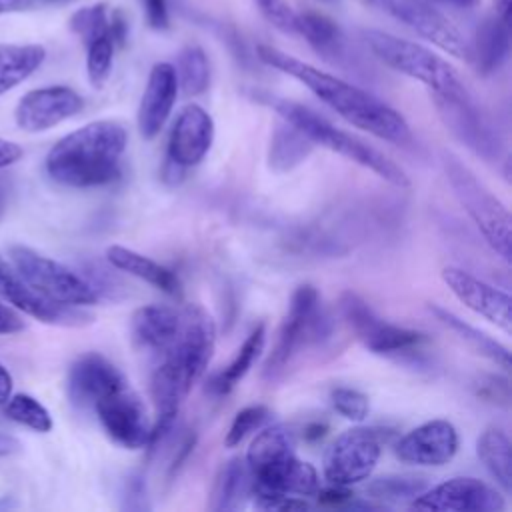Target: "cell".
Returning a JSON list of instances; mask_svg holds the SVG:
<instances>
[{
  "label": "cell",
  "mask_w": 512,
  "mask_h": 512,
  "mask_svg": "<svg viewBox=\"0 0 512 512\" xmlns=\"http://www.w3.org/2000/svg\"><path fill=\"white\" fill-rule=\"evenodd\" d=\"M256 54L266 66L296 78L318 100H322L352 126L398 146H406L412 142V132L406 118L374 94L338 76H332L288 52H282L280 48L260 44L256 48Z\"/></svg>",
  "instance_id": "obj_1"
},
{
  "label": "cell",
  "mask_w": 512,
  "mask_h": 512,
  "mask_svg": "<svg viewBox=\"0 0 512 512\" xmlns=\"http://www.w3.org/2000/svg\"><path fill=\"white\" fill-rule=\"evenodd\" d=\"M128 134L116 120H94L62 136L46 154L48 176L68 188H96L118 180Z\"/></svg>",
  "instance_id": "obj_2"
},
{
  "label": "cell",
  "mask_w": 512,
  "mask_h": 512,
  "mask_svg": "<svg viewBox=\"0 0 512 512\" xmlns=\"http://www.w3.org/2000/svg\"><path fill=\"white\" fill-rule=\"evenodd\" d=\"M268 102L282 120L298 128L314 146L328 148L344 156L346 160L372 170L376 176H380L392 186L406 188L410 184L406 172L396 162H392L386 154H382L378 148L370 146L368 142L360 140L358 136L334 126L330 120H326L312 108L292 100H282V98H270Z\"/></svg>",
  "instance_id": "obj_3"
},
{
  "label": "cell",
  "mask_w": 512,
  "mask_h": 512,
  "mask_svg": "<svg viewBox=\"0 0 512 512\" xmlns=\"http://www.w3.org/2000/svg\"><path fill=\"white\" fill-rule=\"evenodd\" d=\"M370 52L388 68L428 86L436 96H466L458 72L430 48L382 30H364Z\"/></svg>",
  "instance_id": "obj_4"
},
{
  "label": "cell",
  "mask_w": 512,
  "mask_h": 512,
  "mask_svg": "<svg viewBox=\"0 0 512 512\" xmlns=\"http://www.w3.org/2000/svg\"><path fill=\"white\" fill-rule=\"evenodd\" d=\"M444 172L454 190V196L482 232L490 248L510 262V212L508 208L476 178V174L456 156L444 154Z\"/></svg>",
  "instance_id": "obj_5"
},
{
  "label": "cell",
  "mask_w": 512,
  "mask_h": 512,
  "mask_svg": "<svg viewBox=\"0 0 512 512\" xmlns=\"http://www.w3.org/2000/svg\"><path fill=\"white\" fill-rule=\"evenodd\" d=\"M328 332L330 324L322 310L318 290L310 284L298 286L280 324L276 346L264 368V378L276 380L286 370L296 352L310 344H318L328 336Z\"/></svg>",
  "instance_id": "obj_6"
},
{
  "label": "cell",
  "mask_w": 512,
  "mask_h": 512,
  "mask_svg": "<svg viewBox=\"0 0 512 512\" xmlns=\"http://www.w3.org/2000/svg\"><path fill=\"white\" fill-rule=\"evenodd\" d=\"M8 260L30 286L54 302L84 308L96 304L100 298L90 280L30 246L12 244L8 248Z\"/></svg>",
  "instance_id": "obj_7"
},
{
  "label": "cell",
  "mask_w": 512,
  "mask_h": 512,
  "mask_svg": "<svg viewBox=\"0 0 512 512\" xmlns=\"http://www.w3.org/2000/svg\"><path fill=\"white\" fill-rule=\"evenodd\" d=\"M340 314L356 338L374 354L380 356H408L422 348L426 336L380 318L366 300L354 292L340 296Z\"/></svg>",
  "instance_id": "obj_8"
},
{
  "label": "cell",
  "mask_w": 512,
  "mask_h": 512,
  "mask_svg": "<svg viewBox=\"0 0 512 512\" xmlns=\"http://www.w3.org/2000/svg\"><path fill=\"white\" fill-rule=\"evenodd\" d=\"M380 454L382 440L374 428H348L336 436L324 454V478L328 484L354 486L370 478Z\"/></svg>",
  "instance_id": "obj_9"
},
{
  "label": "cell",
  "mask_w": 512,
  "mask_h": 512,
  "mask_svg": "<svg viewBox=\"0 0 512 512\" xmlns=\"http://www.w3.org/2000/svg\"><path fill=\"white\" fill-rule=\"evenodd\" d=\"M364 4L388 14L414 30L424 40L432 42L440 50L468 60L470 46L462 32L432 4L426 0H362Z\"/></svg>",
  "instance_id": "obj_10"
},
{
  "label": "cell",
  "mask_w": 512,
  "mask_h": 512,
  "mask_svg": "<svg viewBox=\"0 0 512 512\" xmlns=\"http://www.w3.org/2000/svg\"><path fill=\"white\" fill-rule=\"evenodd\" d=\"M92 408L112 442L126 450H140L148 446L152 424L144 402L128 384L100 398Z\"/></svg>",
  "instance_id": "obj_11"
},
{
  "label": "cell",
  "mask_w": 512,
  "mask_h": 512,
  "mask_svg": "<svg viewBox=\"0 0 512 512\" xmlns=\"http://www.w3.org/2000/svg\"><path fill=\"white\" fill-rule=\"evenodd\" d=\"M216 344L212 316L198 304L180 308V328L172 348L162 356L174 362L194 386L210 364Z\"/></svg>",
  "instance_id": "obj_12"
},
{
  "label": "cell",
  "mask_w": 512,
  "mask_h": 512,
  "mask_svg": "<svg viewBox=\"0 0 512 512\" xmlns=\"http://www.w3.org/2000/svg\"><path fill=\"white\" fill-rule=\"evenodd\" d=\"M504 492L480 478L458 476L426 488L412 500L416 510L438 512H502L506 508Z\"/></svg>",
  "instance_id": "obj_13"
},
{
  "label": "cell",
  "mask_w": 512,
  "mask_h": 512,
  "mask_svg": "<svg viewBox=\"0 0 512 512\" xmlns=\"http://www.w3.org/2000/svg\"><path fill=\"white\" fill-rule=\"evenodd\" d=\"M0 298L6 300L18 312L32 316L44 324L82 326V324H88L92 318L80 306H66L40 294L34 286H30L18 274V270L2 254H0Z\"/></svg>",
  "instance_id": "obj_14"
},
{
  "label": "cell",
  "mask_w": 512,
  "mask_h": 512,
  "mask_svg": "<svg viewBox=\"0 0 512 512\" xmlns=\"http://www.w3.org/2000/svg\"><path fill=\"white\" fill-rule=\"evenodd\" d=\"M84 106L82 96L70 86H42L26 92L14 110V120L24 132H46L76 116Z\"/></svg>",
  "instance_id": "obj_15"
},
{
  "label": "cell",
  "mask_w": 512,
  "mask_h": 512,
  "mask_svg": "<svg viewBox=\"0 0 512 512\" xmlns=\"http://www.w3.org/2000/svg\"><path fill=\"white\" fill-rule=\"evenodd\" d=\"M434 104L448 126V130L474 154L494 160L500 154V136L482 116L478 106L472 102L470 94L466 96H436Z\"/></svg>",
  "instance_id": "obj_16"
},
{
  "label": "cell",
  "mask_w": 512,
  "mask_h": 512,
  "mask_svg": "<svg viewBox=\"0 0 512 512\" xmlns=\"http://www.w3.org/2000/svg\"><path fill=\"white\" fill-rule=\"evenodd\" d=\"M442 280L466 308L496 324L506 334L512 332V300L506 290L456 266H446Z\"/></svg>",
  "instance_id": "obj_17"
},
{
  "label": "cell",
  "mask_w": 512,
  "mask_h": 512,
  "mask_svg": "<svg viewBox=\"0 0 512 512\" xmlns=\"http://www.w3.org/2000/svg\"><path fill=\"white\" fill-rule=\"evenodd\" d=\"M458 430L444 418L428 420L406 432L396 444V456L406 464L444 466L458 452Z\"/></svg>",
  "instance_id": "obj_18"
},
{
  "label": "cell",
  "mask_w": 512,
  "mask_h": 512,
  "mask_svg": "<svg viewBox=\"0 0 512 512\" xmlns=\"http://www.w3.org/2000/svg\"><path fill=\"white\" fill-rule=\"evenodd\" d=\"M214 132L212 116L198 104H186L170 128L166 158L186 170L198 166L214 144Z\"/></svg>",
  "instance_id": "obj_19"
},
{
  "label": "cell",
  "mask_w": 512,
  "mask_h": 512,
  "mask_svg": "<svg viewBox=\"0 0 512 512\" xmlns=\"http://www.w3.org/2000/svg\"><path fill=\"white\" fill-rule=\"evenodd\" d=\"M68 394L78 406H94L100 398L128 384L124 374L102 354L86 352L68 370Z\"/></svg>",
  "instance_id": "obj_20"
},
{
  "label": "cell",
  "mask_w": 512,
  "mask_h": 512,
  "mask_svg": "<svg viewBox=\"0 0 512 512\" xmlns=\"http://www.w3.org/2000/svg\"><path fill=\"white\" fill-rule=\"evenodd\" d=\"M176 98L178 80L174 66L170 62L154 64L138 106V130L144 140H152L160 134L172 114Z\"/></svg>",
  "instance_id": "obj_21"
},
{
  "label": "cell",
  "mask_w": 512,
  "mask_h": 512,
  "mask_svg": "<svg viewBox=\"0 0 512 512\" xmlns=\"http://www.w3.org/2000/svg\"><path fill=\"white\" fill-rule=\"evenodd\" d=\"M180 328V308L166 304H148L134 310L130 334L134 344L156 358H162L174 344Z\"/></svg>",
  "instance_id": "obj_22"
},
{
  "label": "cell",
  "mask_w": 512,
  "mask_h": 512,
  "mask_svg": "<svg viewBox=\"0 0 512 512\" xmlns=\"http://www.w3.org/2000/svg\"><path fill=\"white\" fill-rule=\"evenodd\" d=\"M252 474V488H262L270 492L290 494V496H316L320 488L318 472L312 464L300 460L296 452L260 466L250 472Z\"/></svg>",
  "instance_id": "obj_23"
},
{
  "label": "cell",
  "mask_w": 512,
  "mask_h": 512,
  "mask_svg": "<svg viewBox=\"0 0 512 512\" xmlns=\"http://www.w3.org/2000/svg\"><path fill=\"white\" fill-rule=\"evenodd\" d=\"M106 260L120 272H126L134 278H140L148 282L150 286L158 288L164 294L178 296L180 294V280L178 276L166 268L164 264L152 260L150 256H144L132 248L112 244L106 248Z\"/></svg>",
  "instance_id": "obj_24"
},
{
  "label": "cell",
  "mask_w": 512,
  "mask_h": 512,
  "mask_svg": "<svg viewBox=\"0 0 512 512\" xmlns=\"http://www.w3.org/2000/svg\"><path fill=\"white\" fill-rule=\"evenodd\" d=\"M510 24L502 22L498 16L486 18L474 34V40L468 42L470 56L478 74L490 76L502 68L510 54Z\"/></svg>",
  "instance_id": "obj_25"
},
{
  "label": "cell",
  "mask_w": 512,
  "mask_h": 512,
  "mask_svg": "<svg viewBox=\"0 0 512 512\" xmlns=\"http://www.w3.org/2000/svg\"><path fill=\"white\" fill-rule=\"evenodd\" d=\"M252 494V474L244 458H230L218 472L212 492L210 508L216 512H232L244 506Z\"/></svg>",
  "instance_id": "obj_26"
},
{
  "label": "cell",
  "mask_w": 512,
  "mask_h": 512,
  "mask_svg": "<svg viewBox=\"0 0 512 512\" xmlns=\"http://www.w3.org/2000/svg\"><path fill=\"white\" fill-rule=\"evenodd\" d=\"M294 32H300L306 38V42L330 62L342 64L348 58V46L340 26L324 14H318V12L296 14Z\"/></svg>",
  "instance_id": "obj_27"
},
{
  "label": "cell",
  "mask_w": 512,
  "mask_h": 512,
  "mask_svg": "<svg viewBox=\"0 0 512 512\" xmlns=\"http://www.w3.org/2000/svg\"><path fill=\"white\" fill-rule=\"evenodd\" d=\"M476 454L492 476L496 486L510 494L512 490V444L500 426H488L476 440Z\"/></svg>",
  "instance_id": "obj_28"
},
{
  "label": "cell",
  "mask_w": 512,
  "mask_h": 512,
  "mask_svg": "<svg viewBox=\"0 0 512 512\" xmlns=\"http://www.w3.org/2000/svg\"><path fill=\"white\" fill-rule=\"evenodd\" d=\"M44 58L40 44H0V96L30 78Z\"/></svg>",
  "instance_id": "obj_29"
},
{
  "label": "cell",
  "mask_w": 512,
  "mask_h": 512,
  "mask_svg": "<svg viewBox=\"0 0 512 512\" xmlns=\"http://www.w3.org/2000/svg\"><path fill=\"white\" fill-rule=\"evenodd\" d=\"M264 344H266V326H264V322H260L246 336V340L242 342V346L238 348V352L230 360V364L212 378L210 390L218 396L228 394L250 372V368L258 360V356L262 354Z\"/></svg>",
  "instance_id": "obj_30"
},
{
  "label": "cell",
  "mask_w": 512,
  "mask_h": 512,
  "mask_svg": "<svg viewBox=\"0 0 512 512\" xmlns=\"http://www.w3.org/2000/svg\"><path fill=\"white\" fill-rule=\"evenodd\" d=\"M314 144L292 124L284 120V124L276 126L270 138L268 148V164L274 172H288L294 166L302 164L312 152Z\"/></svg>",
  "instance_id": "obj_31"
},
{
  "label": "cell",
  "mask_w": 512,
  "mask_h": 512,
  "mask_svg": "<svg viewBox=\"0 0 512 512\" xmlns=\"http://www.w3.org/2000/svg\"><path fill=\"white\" fill-rule=\"evenodd\" d=\"M294 450H296L294 432L284 424H272V426H262L256 432L244 460L248 464V470L252 472L260 466H266L270 462H276L292 454Z\"/></svg>",
  "instance_id": "obj_32"
},
{
  "label": "cell",
  "mask_w": 512,
  "mask_h": 512,
  "mask_svg": "<svg viewBox=\"0 0 512 512\" xmlns=\"http://www.w3.org/2000/svg\"><path fill=\"white\" fill-rule=\"evenodd\" d=\"M430 310L436 314V318H438L444 326H448L454 334H458L464 342H468V346H470L474 352H478L480 356L488 358L490 362H494V364L500 366L502 370H506V372L510 370V352H508L506 346H502L498 340H494V338H490L488 334H484L482 330H478V328L466 324V322L460 320L456 314H452V312H448V310H444V308H440V306H432Z\"/></svg>",
  "instance_id": "obj_33"
},
{
  "label": "cell",
  "mask_w": 512,
  "mask_h": 512,
  "mask_svg": "<svg viewBox=\"0 0 512 512\" xmlns=\"http://www.w3.org/2000/svg\"><path fill=\"white\" fill-rule=\"evenodd\" d=\"M178 90L186 96H200L210 86V62L200 46H186L176 60Z\"/></svg>",
  "instance_id": "obj_34"
},
{
  "label": "cell",
  "mask_w": 512,
  "mask_h": 512,
  "mask_svg": "<svg viewBox=\"0 0 512 512\" xmlns=\"http://www.w3.org/2000/svg\"><path fill=\"white\" fill-rule=\"evenodd\" d=\"M2 408H4V414L12 422H16L20 426H26V428H30L34 432L44 434V432H50L52 426H54L52 414L48 412V408L40 400L30 396V394H24V392L12 394L2 404Z\"/></svg>",
  "instance_id": "obj_35"
},
{
  "label": "cell",
  "mask_w": 512,
  "mask_h": 512,
  "mask_svg": "<svg viewBox=\"0 0 512 512\" xmlns=\"http://www.w3.org/2000/svg\"><path fill=\"white\" fill-rule=\"evenodd\" d=\"M428 488L424 478L404 476V474H390L380 476L368 484V494L382 502H400V500H414L420 492Z\"/></svg>",
  "instance_id": "obj_36"
},
{
  "label": "cell",
  "mask_w": 512,
  "mask_h": 512,
  "mask_svg": "<svg viewBox=\"0 0 512 512\" xmlns=\"http://www.w3.org/2000/svg\"><path fill=\"white\" fill-rule=\"evenodd\" d=\"M86 46V74L94 88H102L112 72L114 62V42L110 32L90 40Z\"/></svg>",
  "instance_id": "obj_37"
},
{
  "label": "cell",
  "mask_w": 512,
  "mask_h": 512,
  "mask_svg": "<svg viewBox=\"0 0 512 512\" xmlns=\"http://www.w3.org/2000/svg\"><path fill=\"white\" fill-rule=\"evenodd\" d=\"M270 416H272V412L264 404H252V406H246V408L238 410L234 420H232V424H230V428H228V432H226L224 446L226 448L238 446L250 434H254L262 426H266L270 422Z\"/></svg>",
  "instance_id": "obj_38"
},
{
  "label": "cell",
  "mask_w": 512,
  "mask_h": 512,
  "mask_svg": "<svg viewBox=\"0 0 512 512\" xmlns=\"http://www.w3.org/2000/svg\"><path fill=\"white\" fill-rule=\"evenodd\" d=\"M70 30L76 36H80V40L84 44H88L90 40L106 34L108 32V10H106V4L98 2V4H92V6L78 8L70 16Z\"/></svg>",
  "instance_id": "obj_39"
},
{
  "label": "cell",
  "mask_w": 512,
  "mask_h": 512,
  "mask_svg": "<svg viewBox=\"0 0 512 512\" xmlns=\"http://www.w3.org/2000/svg\"><path fill=\"white\" fill-rule=\"evenodd\" d=\"M330 400L334 410L344 416L346 420L352 422H362L366 420L368 412H370V400L364 392L356 390V388H348V386H338L330 392Z\"/></svg>",
  "instance_id": "obj_40"
},
{
  "label": "cell",
  "mask_w": 512,
  "mask_h": 512,
  "mask_svg": "<svg viewBox=\"0 0 512 512\" xmlns=\"http://www.w3.org/2000/svg\"><path fill=\"white\" fill-rule=\"evenodd\" d=\"M262 16L282 32L296 30V12L288 0H254Z\"/></svg>",
  "instance_id": "obj_41"
},
{
  "label": "cell",
  "mask_w": 512,
  "mask_h": 512,
  "mask_svg": "<svg viewBox=\"0 0 512 512\" xmlns=\"http://www.w3.org/2000/svg\"><path fill=\"white\" fill-rule=\"evenodd\" d=\"M140 6L144 10L146 22L154 30H166L170 26V14H168V0H140Z\"/></svg>",
  "instance_id": "obj_42"
},
{
  "label": "cell",
  "mask_w": 512,
  "mask_h": 512,
  "mask_svg": "<svg viewBox=\"0 0 512 512\" xmlns=\"http://www.w3.org/2000/svg\"><path fill=\"white\" fill-rule=\"evenodd\" d=\"M26 328L22 314L0 298V336H12Z\"/></svg>",
  "instance_id": "obj_43"
},
{
  "label": "cell",
  "mask_w": 512,
  "mask_h": 512,
  "mask_svg": "<svg viewBox=\"0 0 512 512\" xmlns=\"http://www.w3.org/2000/svg\"><path fill=\"white\" fill-rule=\"evenodd\" d=\"M144 500H146V492H144L142 478L130 476L126 480V488H124V508L142 510V508H146Z\"/></svg>",
  "instance_id": "obj_44"
},
{
  "label": "cell",
  "mask_w": 512,
  "mask_h": 512,
  "mask_svg": "<svg viewBox=\"0 0 512 512\" xmlns=\"http://www.w3.org/2000/svg\"><path fill=\"white\" fill-rule=\"evenodd\" d=\"M56 2H68V0H0V16L12 14V12H26L42 4H56Z\"/></svg>",
  "instance_id": "obj_45"
},
{
  "label": "cell",
  "mask_w": 512,
  "mask_h": 512,
  "mask_svg": "<svg viewBox=\"0 0 512 512\" xmlns=\"http://www.w3.org/2000/svg\"><path fill=\"white\" fill-rule=\"evenodd\" d=\"M22 154H24V150L20 148V144L0 138V170L16 164L22 158Z\"/></svg>",
  "instance_id": "obj_46"
},
{
  "label": "cell",
  "mask_w": 512,
  "mask_h": 512,
  "mask_svg": "<svg viewBox=\"0 0 512 512\" xmlns=\"http://www.w3.org/2000/svg\"><path fill=\"white\" fill-rule=\"evenodd\" d=\"M12 388H14L12 374L4 364H0V406L12 396Z\"/></svg>",
  "instance_id": "obj_47"
},
{
  "label": "cell",
  "mask_w": 512,
  "mask_h": 512,
  "mask_svg": "<svg viewBox=\"0 0 512 512\" xmlns=\"http://www.w3.org/2000/svg\"><path fill=\"white\" fill-rule=\"evenodd\" d=\"M18 450H20V442L10 434L0 432V456H10V454H16Z\"/></svg>",
  "instance_id": "obj_48"
},
{
  "label": "cell",
  "mask_w": 512,
  "mask_h": 512,
  "mask_svg": "<svg viewBox=\"0 0 512 512\" xmlns=\"http://www.w3.org/2000/svg\"><path fill=\"white\" fill-rule=\"evenodd\" d=\"M494 6H496V16L510 24V16H512V0H494Z\"/></svg>",
  "instance_id": "obj_49"
},
{
  "label": "cell",
  "mask_w": 512,
  "mask_h": 512,
  "mask_svg": "<svg viewBox=\"0 0 512 512\" xmlns=\"http://www.w3.org/2000/svg\"><path fill=\"white\" fill-rule=\"evenodd\" d=\"M324 432H326V426H324V424H310V426L306 428L304 436L310 438V440H318V438L324 436Z\"/></svg>",
  "instance_id": "obj_50"
},
{
  "label": "cell",
  "mask_w": 512,
  "mask_h": 512,
  "mask_svg": "<svg viewBox=\"0 0 512 512\" xmlns=\"http://www.w3.org/2000/svg\"><path fill=\"white\" fill-rule=\"evenodd\" d=\"M18 506V502L14 500V498H10V496H0V510H12V508H16Z\"/></svg>",
  "instance_id": "obj_51"
},
{
  "label": "cell",
  "mask_w": 512,
  "mask_h": 512,
  "mask_svg": "<svg viewBox=\"0 0 512 512\" xmlns=\"http://www.w3.org/2000/svg\"><path fill=\"white\" fill-rule=\"evenodd\" d=\"M452 4H458V6H462V8H470V6H476V2L478 0H450Z\"/></svg>",
  "instance_id": "obj_52"
},
{
  "label": "cell",
  "mask_w": 512,
  "mask_h": 512,
  "mask_svg": "<svg viewBox=\"0 0 512 512\" xmlns=\"http://www.w3.org/2000/svg\"><path fill=\"white\" fill-rule=\"evenodd\" d=\"M4 210H6V194H4V190L0 186V218L4 216Z\"/></svg>",
  "instance_id": "obj_53"
},
{
  "label": "cell",
  "mask_w": 512,
  "mask_h": 512,
  "mask_svg": "<svg viewBox=\"0 0 512 512\" xmlns=\"http://www.w3.org/2000/svg\"><path fill=\"white\" fill-rule=\"evenodd\" d=\"M322 2H334V0H322Z\"/></svg>",
  "instance_id": "obj_54"
}]
</instances>
